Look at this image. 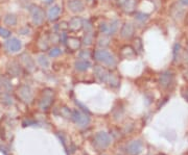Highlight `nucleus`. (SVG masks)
I'll use <instances>...</instances> for the list:
<instances>
[{"mask_svg":"<svg viewBox=\"0 0 188 155\" xmlns=\"http://www.w3.org/2000/svg\"><path fill=\"white\" fill-rule=\"evenodd\" d=\"M17 95L21 99V101L25 103H30L33 100V92L28 85H21L17 91Z\"/></svg>","mask_w":188,"mask_h":155,"instance_id":"423d86ee","label":"nucleus"},{"mask_svg":"<svg viewBox=\"0 0 188 155\" xmlns=\"http://www.w3.org/2000/svg\"><path fill=\"white\" fill-rule=\"evenodd\" d=\"M108 28H109V25H107L106 22H102L101 24V26H99V31H101V33H107Z\"/></svg>","mask_w":188,"mask_h":155,"instance_id":"f704fd0d","label":"nucleus"},{"mask_svg":"<svg viewBox=\"0 0 188 155\" xmlns=\"http://www.w3.org/2000/svg\"><path fill=\"white\" fill-rule=\"evenodd\" d=\"M71 119H72V121L74 122L75 124H78V126H82V127H84V126H87L88 124H89V122H90L89 114L82 113V111H79L78 110H75L72 111V114H71Z\"/></svg>","mask_w":188,"mask_h":155,"instance_id":"20e7f679","label":"nucleus"},{"mask_svg":"<svg viewBox=\"0 0 188 155\" xmlns=\"http://www.w3.org/2000/svg\"><path fill=\"white\" fill-rule=\"evenodd\" d=\"M66 43H67L68 47H69V49L72 50V51H75V50L79 49V47H81V45H82L81 40L78 39V38H73V37L67 38Z\"/></svg>","mask_w":188,"mask_h":155,"instance_id":"dca6fc26","label":"nucleus"},{"mask_svg":"<svg viewBox=\"0 0 188 155\" xmlns=\"http://www.w3.org/2000/svg\"><path fill=\"white\" fill-rule=\"evenodd\" d=\"M84 27H85V29H86V32H90V31H92V24H91V22L89 21V20L84 21Z\"/></svg>","mask_w":188,"mask_h":155,"instance_id":"72a5a7b5","label":"nucleus"},{"mask_svg":"<svg viewBox=\"0 0 188 155\" xmlns=\"http://www.w3.org/2000/svg\"><path fill=\"white\" fill-rule=\"evenodd\" d=\"M3 102L5 103V104H7V105H11V104H12L13 101H12V97H11V95H8V94L5 95Z\"/></svg>","mask_w":188,"mask_h":155,"instance_id":"e433bc0d","label":"nucleus"},{"mask_svg":"<svg viewBox=\"0 0 188 155\" xmlns=\"http://www.w3.org/2000/svg\"><path fill=\"white\" fill-rule=\"evenodd\" d=\"M158 155H164V154H158Z\"/></svg>","mask_w":188,"mask_h":155,"instance_id":"49530a36","label":"nucleus"},{"mask_svg":"<svg viewBox=\"0 0 188 155\" xmlns=\"http://www.w3.org/2000/svg\"><path fill=\"white\" fill-rule=\"evenodd\" d=\"M53 102V91L50 88H46L43 91L42 98L39 102V108L41 110H47Z\"/></svg>","mask_w":188,"mask_h":155,"instance_id":"f03ea898","label":"nucleus"},{"mask_svg":"<svg viewBox=\"0 0 188 155\" xmlns=\"http://www.w3.org/2000/svg\"><path fill=\"white\" fill-rule=\"evenodd\" d=\"M69 29V25H68V22H65V21H62L61 23L56 25V31H60L61 33H64Z\"/></svg>","mask_w":188,"mask_h":155,"instance_id":"b1692460","label":"nucleus"},{"mask_svg":"<svg viewBox=\"0 0 188 155\" xmlns=\"http://www.w3.org/2000/svg\"><path fill=\"white\" fill-rule=\"evenodd\" d=\"M109 37L107 36H102L101 37V39L98 40V46L99 47H102V49H104L105 47H107V46H109Z\"/></svg>","mask_w":188,"mask_h":155,"instance_id":"cd10ccee","label":"nucleus"},{"mask_svg":"<svg viewBox=\"0 0 188 155\" xmlns=\"http://www.w3.org/2000/svg\"><path fill=\"white\" fill-rule=\"evenodd\" d=\"M94 57H95L96 61L109 66V67H114L116 65V57L114 56L113 53L109 52L108 50L105 49L96 50L94 52Z\"/></svg>","mask_w":188,"mask_h":155,"instance_id":"f257e3e1","label":"nucleus"},{"mask_svg":"<svg viewBox=\"0 0 188 155\" xmlns=\"http://www.w3.org/2000/svg\"><path fill=\"white\" fill-rule=\"evenodd\" d=\"M173 81V74L172 71H165L160 75L159 78V83L161 87L163 88H168Z\"/></svg>","mask_w":188,"mask_h":155,"instance_id":"1a4fd4ad","label":"nucleus"},{"mask_svg":"<svg viewBox=\"0 0 188 155\" xmlns=\"http://www.w3.org/2000/svg\"><path fill=\"white\" fill-rule=\"evenodd\" d=\"M109 82V84L111 85V87H118L119 84V79L118 77L116 75H114V74H109V78H108V81Z\"/></svg>","mask_w":188,"mask_h":155,"instance_id":"a878e982","label":"nucleus"},{"mask_svg":"<svg viewBox=\"0 0 188 155\" xmlns=\"http://www.w3.org/2000/svg\"><path fill=\"white\" fill-rule=\"evenodd\" d=\"M75 103H76V104H78V106H81V107H82V110H84L87 114H90V111H89V110H88V108L86 107V106L83 105L82 103H81V102H78V101H76Z\"/></svg>","mask_w":188,"mask_h":155,"instance_id":"58836bf2","label":"nucleus"},{"mask_svg":"<svg viewBox=\"0 0 188 155\" xmlns=\"http://www.w3.org/2000/svg\"><path fill=\"white\" fill-rule=\"evenodd\" d=\"M74 67L78 71L84 72V71H87L91 67V62L88 59H81V61L75 62Z\"/></svg>","mask_w":188,"mask_h":155,"instance_id":"a211bd4d","label":"nucleus"},{"mask_svg":"<svg viewBox=\"0 0 188 155\" xmlns=\"http://www.w3.org/2000/svg\"><path fill=\"white\" fill-rule=\"evenodd\" d=\"M93 71H94V75L96 76V78H97L99 81H101V82L108 81L110 73L106 68L101 67V66H95Z\"/></svg>","mask_w":188,"mask_h":155,"instance_id":"6e6552de","label":"nucleus"},{"mask_svg":"<svg viewBox=\"0 0 188 155\" xmlns=\"http://www.w3.org/2000/svg\"><path fill=\"white\" fill-rule=\"evenodd\" d=\"M29 32H30V29H29V28H27V27H24V28H22V29L20 30V33H21V34H29Z\"/></svg>","mask_w":188,"mask_h":155,"instance_id":"ea45409f","label":"nucleus"},{"mask_svg":"<svg viewBox=\"0 0 188 155\" xmlns=\"http://www.w3.org/2000/svg\"><path fill=\"white\" fill-rule=\"evenodd\" d=\"M135 18H136V20H138V21H140V22H145L146 20H149L150 15H149V14L138 11V13L135 14Z\"/></svg>","mask_w":188,"mask_h":155,"instance_id":"bb28decb","label":"nucleus"},{"mask_svg":"<svg viewBox=\"0 0 188 155\" xmlns=\"http://www.w3.org/2000/svg\"><path fill=\"white\" fill-rule=\"evenodd\" d=\"M4 24L8 25V26H15L17 24V17L14 14H7V16L4 17Z\"/></svg>","mask_w":188,"mask_h":155,"instance_id":"412c9836","label":"nucleus"},{"mask_svg":"<svg viewBox=\"0 0 188 155\" xmlns=\"http://www.w3.org/2000/svg\"><path fill=\"white\" fill-rule=\"evenodd\" d=\"M30 15H31V19H33V22L35 23L36 25H41L42 23L44 22L45 19V13L44 11L42 10L41 7L36 6V5H33L29 8Z\"/></svg>","mask_w":188,"mask_h":155,"instance_id":"39448f33","label":"nucleus"},{"mask_svg":"<svg viewBox=\"0 0 188 155\" xmlns=\"http://www.w3.org/2000/svg\"><path fill=\"white\" fill-rule=\"evenodd\" d=\"M7 71L11 76H19L21 74V67H20L18 62H12L11 64H8Z\"/></svg>","mask_w":188,"mask_h":155,"instance_id":"2eb2a0df","label":"nucleus"},{"mask_svg":"<svg viewBox=\"0 0 188 155\" xmlns=\"http://www.w3.org/2000/svg\"><path fill=\"white\" fill-rule=\"evenodd\" d=\"M61 53H62V50L58 47H55L49 50V56H51V57H56V56L61 55Z\"/></svg>","mask_w":188,"mask_h":155,"instance_id":"7c9ffc66","label":"nucleus"},{"mask_svg":"<svg viewBox=\"0 0 188 155\" xmlns=\"http://www.w3.org/2000/svg\"><path fill=\"white\" fill-rule=\"evenodd\" d=\"M125 2H127V0H117V4H118V6H120V7L123 6Z\"/></svg>","mask_w":188,"mask_h":155,"instance_id":"a19ab883","label":"nucleus"},{"mask_svg":"<svg viewBox=\"0 0 188 155\" xmlns=\"http://www.w3.org/2000/svg\"><path fill=\"white\" fill-rule=\"evenodd\" d=\"M37 61H38L39 65L41 66V67H43V68H48V67H49V65H50L49 59H48L47 57L44 55V54H40V55H38Z\"/></svg>","mask_w":188,"mask_h":155,"instance_id":"4be33fe9","label":"nucleus"},{"mask_svg":"<svg viewBox=\"0 0 188 155\" xmlns=\"http://www.w3.org/2000/svg\"><path fill=\"white\" fill-rule=\"evenodd\" d=\"M180 48H181L180 44H176L175 47H173V59H175V61L177 59V56H178L179 52H180Z\"/></svg>","mask_w":188,"mask_h":155,"instance_id":"c9c22d12","label":"nucleus"},{"mask_svg":"<svg viewBox=\"0 0 188 155\" xmlns=\"http://www.w3.org/2000/svg\"><path fill=\"white\" fill-rule=\"evenodd\" d=\"M134 49H135L136 53L141 52V51H142V42H141V40L139 38L136 39L135 42H134Z\"/></svg>","mask_w":188,"mask_h":155,"instance_id":"c85d7f7f","label":"nucleus"},{"mask_svg":"<svg viewBox=\"0 0 188 155\" xmlns=\"http://www.w3.org/2000/svg\"><path fill=\"white\" fill-rule=\"evenodd\" d=\"M2 83H3V85H4L5 88H7V91L12 90V84H11L8 80H7V79H2Z\"/></svg>","mask_w":188,"mask_h":155,"instance_id":"4c0bfd02","label":"nucleus"},{"mask_svg":"<svg viewBox=\"0 0 188 155\" xmlns=\"http://www.w3.org/2000/svg\"><path fill=\"white\" fill-rule=\"evenodd\" d=\"M5 48H7V50L8 52L15 53V52H18V51L21 50L22 44L19 39L12 38L11 40H8V41L5 42Z\"/></svg>","mask_w":188,"mask_h":155,"instance_id":"0eeeda50","label":"nucleus"},{"mask_svg":"<svg viewBox=\"0 0 188 155\" xmlns=\"http://www.w3.org/2000/svg\"><path fill=\"white\" fill-rule=\"evenodd\" d=\"M121 53H122V56L124 58H133L134 56L136 55V51L134 48H132L131 46H125L121 49Z\"/></svg>","mask_w":188,"mask_h":155,"instance_id":"6ab92c4d","label":"nucleus"},{"mask_svg":"<svg viewBox=\"0 0 188 155\" xmlns=\"http://www.w3.org/2000/svg\"><path fill=\"white\" fill-rule=\"evenodd\" d=\"M20 58H21L22 64L24 65V67L26 68L27 70L33 71L34 69H35V62H34V59L31 58L30 55H28L27 53H23L21 56H20Z\"/></svg>","mask_w":188,"mask_h":155,"instance_id":"4468645a","label":"nucleus"},{"mask_svg":"<svg viewBox=\"0 0 188 155\" xmlns=\"http://www.w3.org/2000/svg\"><path fill=\"white\" fill-rule=\"evenodd\" d=\"M93 43V33L92 31L90 32H86L84 37V40H83V45L85 46H90Z\"/></svg>","mask_w":188,"mask_h":155,"instance_id":"393cba45","label":"nucleus"},{"mask_svg":"<svg viewBox=\"0 0 188 155\" xmlns=\"http://www.w3.org/2000/svg\"><path fill=\"white\" fill-rule=\"evenodd\" d=\"M68 25H69V29L72 31H78L81 30L83 26H84V21L81 17H73V18L70 19V21L68 22Z\"/></svg>","mask_w":188,"mask_h":155,"instance_id":"f8f14e48","label":"nucleus"},{"mask_svg":"<svg viewBox=\"0 0 188 155\" xmlns=\"http://www.w3.org/2000/svg\"><path fill=\"white\" fill-rule=\"evenodd\" d=\"M181 4L185 5V6H188V0H180Z\"/></svg>","mask_w":188,"mask_h":155,"instance_id":"79ce46f5","label":"nucleus"},{"mask_svg":"<svg viewBox=\"0 0 188 155\" xmlns=\"http://www.w3.org/2000/svg\"><path fill=\"white\" fill-rule=\"evenodd\" d=\"M0 37H2V38H4V39L10 38V37H11V31L8 29H7V28L0 27Z\"/></svg>","mask_w":188,"mask_h":155,"instance_id":"2f4dec72","label":"nucleus"},{"mask_svg":"<svg viewBox=\"0 0 188 155\" xmlns=\"http://www.w3.org/2000/svg\"><path fill=\"white\" fill-rule=\"evenodd\" d=\"M118 26H119V21L118 20H114V21H112L111 22V24L109 25V28H108V32H107V34H114L116 32V30L118 29Z\"/></svg>","mask_w":188,"mask_h":155,"instance_id":"5701e85b","label":"nucleus"},{"mask_svg":"<svg viewBox=\"0 0 188 155\" xmlns=\"http://www.w3.org/2000/svg\"><path fill=\"white\" fill-rule=\"evenodd\" d=\"M136 4H137V0H127L122 8H123L125 13H132V11H135Z\"/></svg>","mask_w":188,"mask_h":155,"instance_id":"aec40b11","label":"nucleus"},{"mask_svg":"<svg viewBox=\"0 0 188 155\" xmlns=\"http://www.w3.org/2000/svg\"><path fill=\"white\" fill-rule=\"evenodd\" d=\"M60 113H61V114L64 118H71V114H72V111H70L69 108L65 107V106L62 108H60Z\"/></svg>","mask_w":188,"mask_h":155,"instance_id":"c756f323","label":"nucleus"},{"mask_svg":"<svg viewBox=\"0 0 188 155\" xmlns=\"http://www.w3.org/2000/svg\"><path fill=\"white\" fill-rule=\"evenodd\" d=\"M187 52H188V45H187Z\"/></svg>","mask_w":188,"mask_h":155,"instance_id":"a18cd8bd","label":"nucleus"},{"mask_svg":"<svg viewBox=\"0 0 188 155\" xmlns=\"http://www.w3.org/2000/svg\"><path fill=\"white\" fill-rule=\"evenodd\" d=\"M185 97H186V99H188V88L185 90Z\"/></svg>","mask_w":188,"mask_h":155,"instance_id":"37998d69","label":"nucleus"},{"mask_svg":"<svg viewBox=\"0 0 188 155\" xmlns=\"http://www.w3.org/2000/svg\"><path fill=\"white\" fill-rule=\"evenodd\" d=\"M127 150L132 155L139 154L142 150V142L141 140H133L132 143H130V144L128 145Z\"/></svg>","mask_w":188,"mask_h":155,"instance_id":"ddd939ff","label":"nucleus"},{"mask_svg":"<svg viewBox=\"0 0 188 155\" xmlns=\"http://www.w3.org/2000/svg\"><path fill=\"white\" fill-rule=\"evenodd\" d=\"M67 6L72 13H82L85 8L84 2L82 0H69L67 3Z\"/></svg>","mask_w":188,"mask_h":155,"instance_id":"9d476101","label":"nucleus"},{"mask_svg":"<svg viewBox=\"0 0 188 155\" xmlns=\"http://www.w3.org/2000/svg\"><path fill=\"white\" fill-rule=\"evenodd\" d=\"M60 14H61V7H60L59 5H53V6H51L49 8V11H48L47 17L50 21H55V20L59 18Z\"/></svg>","mask_w":188,"mask_h":155,"instance_id":"f3484780","label":"nucleus"},{"mask_svg":"<svg viewBox=\"0 0 188 155\" xmlns=\"http://www.w3.org/2000/svg\"><path fill=\"white\" fill-rule=\"evenodd\" d=\"M78 56H79V58H82V59L90 58V56H91V52H90L89 50H82L81 52H79Z\"/></svg>","mask_w":188,"mask_h":155,"instance_id":"473e14b6","label":"nucleus"},{"mask_svg":"<svg viewBox=\"0 0 188 155\" xmlns=\"http://www.w3.org/2000/svg\"><path fill=\"white\" fill-rule=\"evenodd\" d=\"M135 33V27L131 23H124L120 30V36L123 39H131Z\"/></svg>","mask_w":188,"mask_h":155,"instance_id":"9b49d317","label":"nucleus"},{"mask_svg":"<svg viewBox=\"0 0 188 155\" xmlns=\"http://www.w3.org/2000/svg\"><path fill=\"white\" fill-rule=\"evenodd\" d=\"M94 145L99 149H106L111 144V136L107 132H98L94 136Z\"/></svg>","mask_w":188,"mask_h":155,"instance_id":"7ed1b4c3","label":"nucleus"},{"mask_svg":"<svg viewBox=\"0 0 188 155\" xmlns=\"http://www.w3.org/2000/svg\"><path fill=\"white\" fill-rule=\"evenodd\" d=\"M52 1H53V0H46V3H51Z\"/></svg>","mask_w":188,"mask_h":155,"instance_id":"c03bdc74","label":"nucleus"}]
</instances>
